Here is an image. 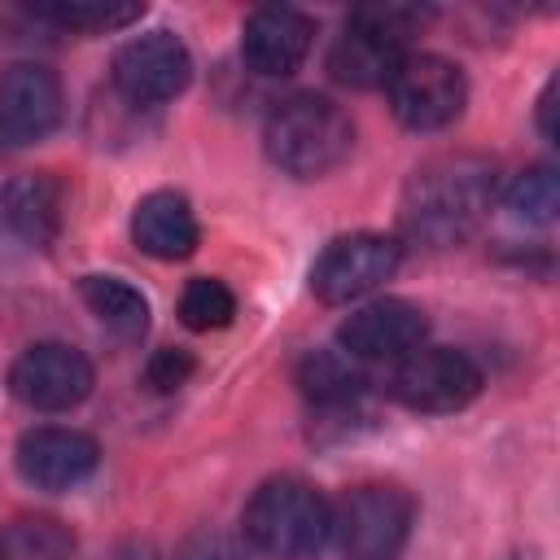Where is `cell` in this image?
I'll list each match as a JSON object with an SVG mask.
<instances>
[{
	"mask_svg": "<svg viewBox=\"0 0 560 560\" xmlns=\"http://www.w3.org/2000/svg\"><path fill=\"white\" fill-rule=\"evenodd\" d=\"M499 171L481 153H442L424 162L402 188V232L429 249L464 241L494 206Z\"/></svg>",
	"mask_w": 560,
	"mask_h": 560,
	"instance_id": "1",
	"label": "cell"
},
{
	"mask_svg": "<svg viewBox=\"0 0 560 560\" xmlns=\"http://www.w3.org/2000/svg\"><path fill=\"white\" fill-rule=\"evenodd\" d=\"M241 534L262 556L306 560L332 538V503L302 477H271L249 494Z\"/></svg>",
	"mask_w": 560,
	"mask_h": 560,
	"instance_id": "2",
	"label": "cell"
},
{
	"mask_svg": "<svg viewBox=\"0 0 560 560\" xmlns=\"http://www.w3.org/2000/svg\"><path fill=\"white\" fill-rule=\"evenodd\" d=\"M262 144H267V158L284 175L319 179L346 162V153L354 144V127L337 101L315 96V92H298L267 114Z\"/></svg>",
	"mask_w": 560,
	"mask_h": 560,
	"instance_id": "3",
	"label": "cell"
},
{
	"mask_svg": "<svg viewBox=\"0 0 560 560\" xmlns=\"http://www.w3.org/2000/svg\"><path fill=\"white\" fill-rule=\"evenodd\" d=\"M416 525V499L394 481H363L332 503V538L346 560H398Z\"/></svg>",
	"mask_w": 560,
	"mask_h": 560,
	"instance_id": "4",
	"label": "cell"
},
{
	"mask_svg": "<svg viewBox=\"0 0 560 560\" xmlns=\"http://www.w3.org/2000/svg\"><path fill=\"white\" fill-rule=\"evenodd\" d=\"M385 389L394 402L411 411H459L481 394V368L451 346H416L411 354L394 359Z\"/></svg>",
	"mask_w": 560,
	"mask_h": 560,
	"instance_id": "5",
	"label": "cell"
},
{
	"mask_svg": "<svg viewBox=\"0 0 560 560\" xmlns=\"http://www.w3.org/2000/svg\"><path fill=\"white\" fill-rule=\"evenodd\" d=\"M385 92H389L394 118L411 131L451 127L464 114V101H468V83H464L459 66L438 57V52H407L394 66Z\"/></svg>",
	"mask_w": 560,
	"mask_h": 560,
	"instance_id": "6",
	"label": "cell"
},
{
	"mask_svg": "<svg viewBox=\"0 0 560 560\" xmlns=\"http://www.w3.org/2000/svg\"><path fill=\"white\" fill-rule=\"evenodd\" d=\"M402 262V245L381 232H350L337 236L311 267V293L328 306H346L381 289Z\"/></svg>",
	"mask_w": 560,
	"mask_h": 560,
	"instance_id": "7",
	"label": "cell"
},
{
	"mask_svg": "<svg viewBox=\"0 0 560 560\" xmlns=\"http://www.w3.org/2000/svg\"><path fill=\"white\" fill-rule=\"evenodd\" d=\"M92 363L83 350L66 341H39L26 346L9 368V389L31 411H70L92 394Z\"/></svg>",
	"mask_w": 560,
	"mask_h": 560,
	"instance_id": "8",
	"label": "cell"
},
{
	"mask_svg": "<svg viewBox=\"0 0 560 560\" xmlns=\"http://www.w3.org/2000/svg\"><path fill=\"white\" fill-rule=\"evenodd\" d=\"M192 83V52L171 31H144L114 52V88L131 105L175 101Z\"/></svg>",
	"mask_w": 560,
	"mask_h": 560,
	"instance_id": "9",
	"label": "cell"
},
{
	"mask_svg": "<svg viewBox=\"0 0 560 560\" xmlns=\"http://www.w3.org/2000/svg\"><path fill=\"white\" fill-rule=\"evenodd\" d=\"M61 79L39 61H13L0 70V144L22 149L44 140L61 122Z\"/></svg>",
	"mask_w": 560,
	"mask_h": 560,
	"instance_id": "10",
	"label": "cell"
},
{
	"mask_svg": "<svg viewBox=\"0 0 560 560\" xmlns=\"http://www.w3.org/2000/svg\"><path fill=\"white\" fill-rule=\"evenodd\" d=\"M424 332H429V319L416 302L381 298V302L350 311L346 324L337 328V341H341V354L359 363H394L411 354L416 346H424Z\"/></svg>",
	"mask_w": 560,
	"mask_h": 560,
	"instance_id": "11",
	"label": "cell"
},
{
	"mask_svg": "<svg viewBox=\"0 0 560 560\" xmlns=\"http://www.w3.org/2000/svg\"><path fill=\"white\" fill-rule=\"evenodd\" d=\"M18 472L35 490H74L96 472V442L66 424H35L18 438Z\"/></svg>",
	"mask_w": 560,
	"mask_h": 560,
	"instance_id": "12",
	"label": "cell"
},
{
	"mask_svg": "<svg viewBox=\"0 0 560 560\" xmlns=\"http://www.w3.org/2000/svg\"><path fill=\"white\" fill-rule=\"evenodd\" d=\"M315 44V22L293 4H267L254 9L241 26V57L254 74L284 79L293 74Z\"/></svg>",
	"mask_w": 560,
	"mask_h": 560,
	"instance_id": "13",
	"label": "cell"
},
{
	"mask_svg": "<svg viewBox=\"0 0 560 560\" xmlns=\"http://www.w3.org/2000/svg\"><path fill=\"white\" fill-rule=\"evenodd\" d=\"M131 241H136L140 254L162 258V262L188 258L201 241V228H197V214H192L188 197L171 192V188H158V192L140 197L136 210H131Z\"/></svg>",
	"mask_w": 560,
	"mask_h": 560,
	"instance_id": "14",
	"label": "cell"
},
{
	"mask_svg": "<svg viewBox=\"0 0 560 560\" xmlns=\"http://www.w3.org/2000/svg\"><path fill=\"white\" fill-rule=\"evenodd\" d=\"M61 228V184L48 175H22L0 188V232L26 249H48Z\"/></svg>",
	"mask_w": 560,
	"mask_h": 560,
	"instance_id": "15",
	"label": "cell"
},
{
	"mask_svg": "<svg viewBox=\"0 0 560 560\" xmlns=\"http://www.w3.org/2000/svg\"><path fill=\"white\" fill-rule=\"evenodd\" d=\"M402 57H407V44L385 39V35H376V31H368L363 22L350 18L346 35L328 52V70L346 88H385Z\"/></svg>",
	"mask_w": 560,
	"mask_h": 560,
	"instance_id": "16",
	"label": "cell"
},
{
	"mask_svg": "<svg viewBox=\"0 0 560 560\" xmlns=\"http://www.w3.org/2000/svg\"><path fill=\"white\" fill-rule=\"evenodd\" d=\"M88 311L118 337V341H140L149 328V302L136 284L118 280V276H83L79 284Z\"/></svg>",
	"mask_w": 560,
	"mask_h": 560,
	"instance_id": "17",
	"label": "cell"
},
{
	"mask_svg": "<svg viewBox=\"0 0 560 560\" xmlns=\"http://www.w3.org/2000/svg\"><path fill=\"white\" fill-rule=\"evenodd\" d=\"M70 556H74L70 525L44 512L13 516L0 534V560H70Z\"/></svg>",
	"mask_w": 560,
	"mask_h": 560,
	"instance_id": "18",
	"label": "cell"
},
{
	"mask_svg": "<svg viewBox=\"0 0 560 560\" xmlns=\"http://www.w3.org/2000/svg\"><path fill=\"white\" fill-rule=\"evenodd\" d=\"M298 385L319 407H346L363 394V372L341 350H311L298 363Z\"/></svg>",
	"mask_w": 560,
	"mask_h": 560,
	"instance_id": "19",
	"label": "cell"
},
{
	"mask_svg": "<svg viewBox=\"0 0 560 560\" xmlns=\"http://www.w3.org/2000/svg\"><path fill=\"white\" fill-rule=\"evenodd\" d=\"M31 13L48 26L61 31H83V35H105V31H122L131 22H140L144 4H114V0H48V4H31Z\"/></svg>",
	"mask_w": 560,
	"mask_h": 560,
	"instance_id": "20",
	"label": "cell"
},
{
	"mask_svg": "<svg viewBox=\"0 0 560 560\" xmlns=\"http://www.w3.org/2000/svg\"><path fill=\"white\" fill-rule=\"evenodd\" d=\"M179 319L192 332H214L236 319V293L214 276H192L179 293Z\"/></svg>",
	"mask_w": 560,
	"mask_h": 560,
	"instance_id": "21",
	"label": "cell"
},
{
	"mask_svg": "<svg viewBox=\"0 0 560 560\" xmlns=\"http://www.w3.org/2000/svg\"><path fill=\"white\" fill-rule=\"evenodd\" d=\"M503 201H508L512 219H521V223H551L560 210V179L551 166H529L512 179Z\"/></svg>",
	"mask_w": 560,
	"mask_h": 560,
	"instance_id": "22",
	"label": "cell"
},
{
	"mask_svg": "<svg viewBox=\"0 0 560 560\" xmlns=\"http://www.w3.org/2000/svg\"><path fill=\"white\" fill-rule=\"evenodd\" d=\"M192 372H197V359H192L188 350L162 346V350H153V359L144 363V385L158 389V394H171V389H179Z\"/></svg>",
	"mask_w": 560,
	"mask_h": 560,
	"instance_id": "23",
	"label": "cell"
},
{
	"mask_svg": "<svg viewBox=\"0 0 560 560\" xmlns=\"http://www.w3.org/2000/svg\"><path fill=\"white\" fill-rule=\"evenodd\" d=\"M175 560H245V547L228 534H192L175 551Z\"/></svg>",
	"mask_w": 560,
	"mask_h": 560,
	"instance_id": "24",
	"label": "cell"
},
{
	"mask_svg": "<svg viewBox=\"0 0 560 560\" xmlns=\"http://www.w3.org/2000/svg\"><path fill=\"white\" fill-rule=\"evenodd\" d=\"M538 127H542V136L547 140H556V79L542 88V96H538Z\"/></svg>",
	"mask_w": 560,
	"mask_h": 560,
	"instance_id": "25",
	"label": "cell"
},
{
	"mask_svg": "<svg viewBox=\"0 0 560 560\" xmlns=\"http://www.w3.org/2000/svg\"><path fill=\"white\" fill-rule=\"evenodd\" d=\"M114 560H144V556H114Z\"/></svg>",
	"mask_w": 560,
	"mask_h": 560,
	"instance_id": "26",
	"label": "cell"
}]
</instances>
